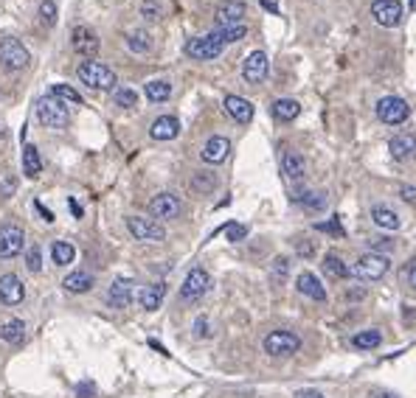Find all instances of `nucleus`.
Instances as JSON below:
<instances>
[{
  "mask_svg": "<svg viewBox=\"0 0 416 398\" xmlns=\"http://www.w3.org/2000/svg\"><path fill=\"white\" fill-rule=\"evenodd\" d=\"M408 286H411V289H416V264L411 266V272H408Z\"/></svg>",
  "mask_w": 416,
  "mask_h": 398,
  "instance_id": "6e6d98bb",
  "label": "nucleus"
},
{
  "mask_svg": "<svg viewBox=\"0 0 416 398\" xmlns=\"http://www.w3.org/2000/svg\"><path fill=\"white\" fill-rule=\"evenodd\" d=\"M295 253H298L301 258H313V256H315V244H313L310 239H301V241H295Z\"/></svg>",
  "mask_w": 416,
  "mask_h": 398,
  "instance_id": "a18cd8bd",
  "label": "nucleus"
},
{
  "mask_svg": "<svg viewBox=\"0 0 416 398\" xmlns=\"http://www.w3.org/2000/svg\"><path fill=\"white\" fill-rule=\"evenodd\" d=\"M217 188V174L214 172H197L191 177V191L194 194H211Z\"/></svg>",
  "mask_w": 416,
  "mask_h": 398,
  "instance_id": "f704fd0d",
  "label": "nucleus"
},
{
  "mask_svg": "<svg viewBox=\"0 0 416 398\" xmlns=\"http://www.w3.org/2000/svg\"><path fill=\"white\" fill-rule=\"evenodd\" d=\"M37 118H40V124L48 127V130H65V127L71 124V112H68V107L59 104L51 93L37 101Z\"/></svg>",
  "mask_w": 416,
  "mask_h": 398,
  "instance_id": "f03ea898",
  "label": "nucleus"
},
{
  "mask_svg": "<svg viewBox=\"0 0 416 398\" xmlns=\"http://www.w3.org/2000/svg\"><path fill=\"white\" fill-rule=\"evenodd\" d=\"M51 258H54V264L56 266L73 264V258H76V247H73L71 241H54V244H51Z\"/></svg>",
  "mask_w": 416,
  "mask_h": 398,
  "instance_id": "7c9ffc66",
  "label": "nucleus"
},
{
  "mask_svg": "<svg viewBox=\"0 0 416 398\" xmlns=\"http://www.w3.org/2000/svg\"><path fill=\"white\" fill-rule=\"evenodd\" d=\"M34 208H37V214H40V216H43V219L48 221V224H51V221H54V214H51V211H48L46 205H43V202H40V199H37V202H34Z\"/></svg>",
  "mask_w": 416,
  "mask_h": 398,
  "instance_id": "3c124183",
  "label": "nucleus"
},
{
  "mask_svg": "<svg viewBox=\"0 0 416 398\" xmlns=\"http://www.w3.org/2000/svg\"><path fill=\"white\" fill-rule=\"evenodd\" d=\"M127 230L136 236V241L143 244H158L166 239V230L155 219H143V216H127Z\"/></svg>",
  "mask_w": 416,
  "mask_h": 398,
  "instance_id": "6e6552de",
  "label": "nucleus"
},
{
  "mask_svg": "<svg viewBox=\"0 0 416 398\" xmlns=\"http://www.w3.org/2000/svg\"><path fill=\"white\" fill-rule=\"evenodd\" d=\"M40 20H43V26H56V0H43L40 3Z\"/></svg>",
  "mask_w": 416,
  "mask_h": 398,
  "instance_id": "58836bf2",
  "label": "nucleus"
},
{
  "mask_svg": "<svg viewBox=\"0 0 416 398\" xmlns=\"http://www.w3.org/2000/svg\"><path fill=\"white\" fill-rule=\"evenodd\" d=\"M371 17L382 26V28H394L402 20V3L400 0H374L371 3Z\"/></svg>",
  "mask_w": 416,
  "mask_h": 398,
  "instance_id": "9d476101",
  "label": "nucleus"
},
{
  "mask_svg": "<svg viewBox=\"0 0 416 398\" xmlns=\"http://www.w3.org/2000/svg\"><path fill=\"white\" fill-rule=\"evenodd\" d=\"M295 398H324V393L321 390H298Z\"/></svg>",
  "mask_w": 416,
  "mask_h": 398,
  "instance_id": "603ef678",
  "label": "nucleus"
},
{
  "mask_svg": "<svg viewBox=\"0 0 416 398\" xmlns=\"http://www.w3.org/2000/svg\"><path fill=\"white\" fill-rule=\"evenodd\" d=\"M245 11H248V6H245L242 0H225V3H220V6H217L214 20H217V26H220V28H225V26H242Z\"/></svg>",
  "mask_w": 416,
  "mask_h": 398,
  "instance_id": "dca6fc26",
  "label": "nucleus"
},
{
  "mask_svg": "<svg viewBox=\"0 0 416 398\" xmlns=\"http://www.w3.org/2000/svg\"><path fill=\"white\" fill-rule=\"evenodd\" d=\"M93 390H96V387H93L91 382H82V384H79V398H88V396H93Z\"/></svg>",
  "mask_w": 416,
  "mask_h": 398,
  "instance_id": "864d4df0",
  "label": "nucleus"
},
{
  "mask_svg": "<svg viewBox=\"0 0 416 398\" xmlns=\"http://www.w3.org/2000/svg\"><path fill=\"white\" fill-rule=\"evenodd\" d=\"M270 110H273V118H276V121H284V124H287V121H295V118L301 115V104H298L295 98H278V101H273Z\"/></svg>",
  "mask_w": 416,
  "mask_h": 398,
  "instance_id": "bb28decb",
  "label": "nucleus"
},
{
  "mask_svg": "<svg viewBox=\"0 0 416 398\" xmlns=\"http://www.w3.org/2000/svg\"><path fill=\"white\" fill-rule=\"evenodd\" d=\"M76 76H79L82 85H88V88H93V90H113L118 85L113 68H107V65H101V62H96V59L82 62V65L76 68Z\"/></svg>",
  "mask_w": 416,
  "mask_h": 398,
  "instance_id": "f257e3e1",
  "label": "nucleus"
},
{
  "mask_svg": "<svg viewBox=\"0 0 416 398\" xmlns=\"http://www.w3.org/2000/svg\"><path fill=\"white\" fill-rule=\"evenodd\" d=\"M169 95H172V85H169L166 79H152V82H146V98H149L152 104H163V101H169Z\"/></svg>",
  "mask_w": 416,
  "mask_h": 398,
  "instance_id": "2f4dec72",
  "label": "nucleus"
},
{
  "mask_svg": "<svg viewBox=\"0 0 416 398\" xmlns=\"http://www.w3.org/2000/svg\"><path fill=\"white\" fill-rule=\"evenodd\" d=\"M388 269H391L388 256H382V253H366V256L357 258V264L352 266V272L360 281H380V278L388 275Z\"/></svg>",
  "mask_w": 416,
  "mask_h": 398,
  "instance_id": "39448f33",
  "label": "nucleus"
},
{
  "mask_svg": "<svg viewBox=\"0 0 416 398\" xmlns=\"http://www.w3.org/2000/svg\"><path fill=\"white\" fill-rule=\"evenodd\" d=\"M51 95H54L59 104H65V107H68V104H71V107H82V95L71 88V85H54V88H51Z\"/></svg>",
  "mask_w": 416,
  "mask_h": 398,
  "instance_id": "473e14b6",
  "label": "nucleus"
},
{
  "mask_svg": "<svg viewBox=\"0 0 416 398\" xmlns=\"http://www.w3.org/2000/svg\"><path fill=\"white\" fill-rule=\"evenodd\" d=\"M149 135H152L155 140H175V137L181 135V121H178L175 115H161V118L152 121Z\"/></svg>",
  "mask_w": 416,
  "mask_h": 398,
  "instance_id": "412c9836",
  "label": "nucleus"
},
{
  "mask_svg": "<svg viewBox=\"0 0 416 398\" xmlns=\"http://www.w3.org/2000/svg\"><path fill=\"white\" fill-rule=\"evenodd\" d=\"M127 48L133 53H149L152 51V37L146 31H130L127 34Z\"/></svg>",
  "mask_w": 416,
  "mask_h": 398,
  "instance_id": "e433bc0d",
  "label": "nucleus"
},
{
  "mask_svg": "<svg viewBox=\"0 0 416 398\" xmlns=\"http://www.w3.org/2000/svg\"><path fill=\"white\" fill-rule=\"evenodd\" d=\"M133 281L130 278H116L113 283H110V289H107V295H104V300H107V306L110 309H130V303H133Z\"/></svg>",
  "mask_w": 416,
  "mask_h": 398,
  "instance_id": "ddd939ff",
  "label": "nucleus"
},
{
  "mask_svg": "<svg viewBox=\"0 0 416 398\" xmlns=\"http://www.w3.org/2000/svg\"><path fill=\"white\" fill-rule=\"evenodd\" d=\"M149 214L161 221H172L183 214V205H181V199L175 194H158L149 202Z\"/></svg>",
  "mask_w": 416,
  "mask_h": 398,
  "instance_id": "9b49d317",
  "label": "nucleus"
},
{
  "mask_svg": "<svg viewBox=\"0 0 416 398\" xmlns=\"http://www.w3.org/2000/svg\"><path fill=\"white\" fill-rule=\"evenodd\" d=\"M26 244V233L17 224H3L0 227V258H14L23 253Z\"/></svg>",
  "mask_w": 416,
  "mask_h": 398,
  "instance_id": "f8f14e48",
  "label": "nucleus"
},
{
  "mask_svg": "<svg viewBox=\"0 0 416 398\" xmlns=\"http://www.w3.org/2000/svg\"><path fill=\"white\" fill-rule=\"evenodd\" d=\"M203 160L206 163H211V166H217V163H223L228 155H231V140L228 137H223V135H214V137H208L206 140V146H203Z\"/></svg>",
  "mask_w": 416,
  "mask_h": 398,
  "instance_id": "a211bd4d",
  "label": "nucleus"
},
{
  "mask_svg": "<svg viewBox=\"0 0 416 398\" xmlns=\"http://www.w3.org/2000/svg\"><path fill=\"white\" fill-rule=\"evenodd\" d=\"M211 289V275L203 269V266H194L188 275H186L183 286H181V300L183 303H197L200 298H206Z\"/></svg>",
  "mask_w": 416,
  "mask_h": 398,
  "instance_id": "20e7f679",
  "label": "nucleus"
},
{
  "mask_svg": "<svg viewBox=\"0 0 416 398\" xmlns=\"http://www.w3.org/2000/svg\"><path fill=\"white\" fill-rule=\"evenodd\" d=\"M408 115H411V107H408V101L400 98V95H385V98L377 101V118H380L382 124H388V127L405 124Z\"/></svg>",
  "mask_w": 416,
  "mask_h": 398,
  "instance_id": "7ed1b4c3",
  "label": "nucleus"
},
{
  "mask_svg": "<svg viewBox=\"0 0 416 398\" xmlns=\"http://www.w3.org/2000/svg\"><path fill=\"white\" fill-rule=\"evenodd\" d=\"M26 266H29V272H34V275L43 269V253H40L37 244L29 247V253H26Z\"/></svg>",
  "mask_w": 416,
  "mask_h": 398,
  "instance_id": "79ce46f5",
  "label": "nucleus"
},
{
  "mask_svg": "<svg viewBox=\"0 0 416 398\" xmlns=\"http://www.w3.org/2000/svg\"><path fill=\"white\" fill-rule=\"evenodd\" d=\"M374 398H397V396H391V393H380V396H374Z\"/></svg>",
  "mask_w": 416,
  "mask_h": 398,
  "instance_id": "4d7b16f0",
  "label": "nucleus"
},
{
  "mask_svg": "<svg viewBox=\"0 0 416 398\" xmlns=\"http://www.w3.org/2000/svg\"><path fill=\"white\" fill-rule=\"evenodd\" d=\"M281 172L290 179H301L304 172H307V163H304V157L295 149H284V155H281Z\"/></svg>",
  "mask_w": 416,
  "mask_h": 398,
  "instance_id": "393cba45",
  "label": "nucleus"
},
{
  "mask_svg": "<svg viewBox=\"0 0 416 398\" xmlns=\"http://www.w3.org/2000/svg\"><path fill=\"white\" fill-rule=\"evenodd\" d=\"M113 101L121 110H136L138 107V93L133 88H116L113 90Z\"/></svg>",
  "mask_w": 416,
  "mask_h": 398,
  "instance_id": "c9c22d12",
  "label": "nucleus"
},
{
  "mask_svg": "<svg viewBox=\"0 0 416 398\" xmlns=\"http://www.w3.org/2000/svg\"><path fill=\"white\" fill-rule=\"evenodd\" d=\"M71 45H73V51L79 53V56H85V59H93L96 53H98V37H96V31H91L88 26H76L73 28V34H71Z\"/></svg>",
  "mask_w": 416,
  "mask_h": 398,
  "instance_id": "2eb2a0df",
  "label": "nucleus"
},
{
  "mask_svg": "<svg viewBox=\"0 0 416 398\" xmlns=\"http://www.w3.org/2000/svg\"><path fill=\"white\" fill-rule=\"evenodd\" d=\"M211 34H214L223 45H228V43H239V40H245L248 28H245V26H225V28H217V31H211Z\"/></svg>",
  "mask_w": 416,
  "mask_h": 398,
  "instance_id": "4c0bfd02",
  "label": "nucleus"
},
{
  "mask_svg": "<svg viewBox=\"0 0 416 398\" xmlns=\"http://www.w3.org/2000/svg\"><path fill=\"white\" fill-rule=\"evenodd\" d=\"M23 174H26L29 179H37L40 174H43L40 152H37V146H31V143L23 146Z\"/></svg>",
  "mask_w": 416,
  "mask_h": 398,
  "instance_id": "a878e982",
  "label": "nucleus"
},
{
  "mask_svg": "<svg viewBox=\"0 0 416 398\" xmlns=\"http://www.w3.org/2000/svg\"><path fill=\"white\" fill-rule=\"evenodd\" d=\"M400 197H402L405 202L416 205V188H414V185H402V188H400Z\"/></svg>",
  "mask_w": 416,
  "mask_h": 398,
  "instance_id": "de8ad7c7",
  "label": "nucleus"
},
{
  "mask_svg": "<svg viewBox=\"0 0 416 398\" xmlns=\"http://www.w3.org/2000/svg\"><path fill=\"white\" fill-rule=\"evenodd\" d=\"M394 247V241H388V239H374L371 241V253H377V250H391Z\"/></svg>",
  "mask_w": 416,
  "mask_h": 398,
  "instance_id": "09e8293b",
  "label": "nucleus"
},
{
  "mask_svg": "<svg viewBox=\"0 0 416 398\" xmlns=\"http://www.w3.org/2000/svg\"><path fill=\"white\" fill-rule=\"evenodd\" d=\"M194 334H197V337H211V331H208V320H206V317H200V320L194 323Z\"/></svg>",
  "mask_w": 416,
  "mask_h": 398,
  "instance_id": "49530a36",
  "label": "nucleus"
},
{
  "mask_svg": "<svg viewBox=\"0 0 416 398\" xmlns=\"http://www.w3.org/2000/svg\"><path fill=\"white\" fill-rule=\"evenodd\" d=\"M295 202H301L310 211H321L326 205V197L324 194H301V197H295Z\"/></svg>",
  "mask_w": 416,
  "mask_h": 398,
  "instance_id": "a19ab883",
  "label": "nucleus"
},
{
  "mask_svg": "<svg viewBox=\"0 0 416 398\" xmlns=\"http://www.w3.org/2000/svg\"><path fill=\"white\" fill-rule=\"evenodd\" d=\"M262 345H265V354L270 356H293L301 348V337L293 331H270Z\"/></svg>",
  "mask_w": 416,
  "mask_h": 398,
  "instance_id": "0eeeda50",
  "label": "nucleus"
},
{
  "mask_svg": "<svg viewBox=\"0 0 416 398\" xmlns=\"http://www.w3.org/2000/svg\"><path fill=\"white\" fill-rule=\"evenodd\" d=\"M23 298H26V286H23V281L17 278V275H3L0 278V303H6V306H17V303H23Z\"/></svg>",
  "mask_w": 416,
  "mask_h": 398,
  "instance_id": "f3484780",
  "label": "nucleus"
},
{
  "mask_svg": "<svg viewBox=\"0 0 416 398\" xmlns=\"http://www.w3.org/2000/svg\"><path fill=\"white\" fill-rule=\"evenodd\" d=\"M0 62L9 68V70H23L29 62H31V53L29 48L14 40V37H3L0 40Z\"/></svg>",
  "mask_w": 416,
  "mask_h": 398,
  "instance_id": "423d86ee",
  "label": "nucleus"
},
{
  "mask_svg": "<svg viewBox=\"0 0 416 398\" xmlns=\"http://www.w3.org/2000/svg\"><path fill=\"white\" fill-rule=\"evenodd\" d=\"M62 289L71 292V295H85L93 289V275L85 269H76V272H68L65 281H62Z\"/></svg>",
  "mask_w": 416,
  "mask_h": 398,
  "instance_id": "b1692460",
  "label": "nucleus"
},
{
  "mask_svg": "<svg viewBox=\"0 0 416 398\" xmlns=\"http://www.w3.org/2000/svg\"><path fill=\"white\" fill-rule=\"evenodd\" d=\"M324 269L329 278H335V281H343V278H349V264H343V258L340 256H335V253H329L324 258Z\"/></svg>",
  "mask_w": 416,
  "mask_h": 398,
  "instance_id": "72a5a7b5",
  "label": "nucleus"
},
{
  "mask_svg": "<svg viewBox=\"0 0 416 398\" xmlns=\"http://www.w3.org/2000/svg\"><path fill=\"white\" fill-rule=\"evenodd\" d=\"M295 289H298L304 298L315 300V303H324L326 300V286L318 281V275H313V272H301V275L295 278Z\"/></svg>",
  "mask_w": 416,
  "mask_h": 398,
  "instance_id": "6ab92c4d",
  "label": "nucleus"
},
{
  "mask_svg": "<svg viewBox=\"0 0 416 398\" xmlns=\"http://www.w3.org/2000/svg\"><path fill=\"white\" fill-rule=\"evenodd\" d=\"M223 230H225L228 241H233V244H236V241H242V239L248 236V227H245V224H236V221H231V224H225Z\"/></svg>",
  "mask_w": 416,
  "mask_h": 398,
  "instance_id": "37998d69",
  "label": "nucleus"
},
{
  "mask_svg": "<svg viewBox=\"0 0 416 398\" xmlns=\"http://www.w3.org/2000/svg\"><path fill=\"white\" fill-rule=\"evenodd\" d=\"M388 152L394 160H411L416 157V137L414 135H394L388 140Z\"/></svg>",
  "mask_w": 416,
  "mask_h": 398,
  "instance_id": "4be33fe9",
  "label": "nucleus"
},
{
  "mask_svg": "<svg viewBox=\"0 0 416 398\" xmlns=\"http://www.w3.org/2000/svg\"><path fill=\"white\" fill-rule=\"evenodd\" d=\"M352 345H355L357 351H374V348H380V345H382V334H380L377 328L357 331V334L352 337Z\"/></svg>",
  "mask_w": 416,
  "mask_h": 398,
  "instance_id": "c85d7f7f",
  "label": "nucleus"
},
{
  "mask_svg": "<svg viewBox=\"0 0 416 398\" xmlns=\"http://www.w3.org/2000/svg\"><path fill=\"white\" fill-rule=\"evenodd\" d=\"M223 107H225V112L236 124H250L253 121V104L248 98H242V95H225Z\"/></svg>",
  "mask_w": 416,
  "mask_h": 398,
  "instance_id": "aec40b11",
  "label": "nucleus"
},
{
  "mask_svg": "<svg viewBox=\"0 0 416 398\" xmlns=\"http://www.w3.org/2000/svg\"><path fill=\"white\" fill-rule=\"evenodd\" d=\"M23 337H26V325H23V320H9V323L0 325V340H3V342H9V345H20Z\"/></svg>",
  "mask_w": 416,
  "mask_h": 398,
  "instance_id": "c756f323",
  "label": "nucleus"
},
{
  "mask_svg": "<svg viewBox=\"0 0 416 398\" xmlns=\"http://www.w3.org/2000/svg\"><path fill=\"white\" fill-rule=\"evenodd\" d=\"M68 205H71V211H73V216L79 219V216H82V208H79V202H76V199H68Z\"/></svg>",
  "mask_w": 416,
  "mask_h": 398,
  "instance_id": "5fc2aeb1",
  "label": "nucleus"
},
{
  "mask_svg": "<svg viewBox=\"0 0 416 398\" xmlns=\"http://www.w3.org/2000/svg\"><path fill=\"white\" fill-rule=\"evenodd\" d=\"M163 298H166V283H163V281L149 283V286H143V289H141V295H138L141 309L158 311L161 309V303H163Z\"/></svg>",
  "mask_w": 416,
  "mask_h": 398,
  "instance_id": "5701e85b",
  "label": "nucleus"
},
{
  "mask_svg": "<svg viewBox=\"0 0 416 398\" xmlns=\"http://www.w3.org/2000/svg\"><path fill=\"white\" fill-rule=\"evenodd\" d=\"M371 221H374L380 230H397V227H400V216H397V211H391V208H385V205L371 208Z\"/></svg>",
  "mask_w": 416,
  "mask_h": 398,
  "instance_id": "cd10ccee",
  "label": "nucleus"
},
{
  "mask_svg": "<svg viewBox=\"0 0 416 398\" xmlns=\"http://www.w3.org/2000/svg\"><path fill=\"white\" fill-rule=\"evenodd\" d=\"M287 272H290V258L287 256H278L273 266H270V275H273V283H284V278H287Z\"/></svg>",
  "mask_w": 416,
  "mask_h": 398,
  "instance_id": "ea45409f",
  "label": "nucleus"
},
{
  "mask_svg": "<svg viewBox=\"0 0 416 398\" xmlns=\"http://www.w3.org/2000/svg\"><path fill=\"white\" fill-rule=\"evenodd\" d=\"M141 14H143L149 23H155V20L161 17V6H158L155 0H143V3H141Z\"/></svg>",
  "mask_w": 416,
  "mask_h": 398,
  "instance_id": "c03bdc74",
  "label": "nucleus"
},
{
  "mask_svg": "<svg viewBox=\"0 0 416 398\" xmlns=\"http://www.w3.org/2000/svg\"><path fill=\"white\" fill-rule=\"evenodd\" d=\"M318 230H326V233H335V236H340V221L332 219V221H326V224H318Z\"/></svg>",
  "mask_w": 416,
  "mask_h": 398,
  "instance_id": "8fccbe9b",
  "label": "nucleus"
},
{
  "mask_svg": "<svg viewBox=\"0 0 416 398\" xmlns=\"http://www.w3.org/2000/svg\"><path fill=\"white\" fill-rule=\"evenodd\" d=\"M268 70H270V62H268V53L265 51H253L245 59V65H242V76L250 85H262L268 79Z\"/></svg>",
  "mask_w": 416,
  "mask_h": 398,
  "instance_id": "4468645a",
  "label": "nucleus"
},
{
  "mask_svg": "<svg viewBox=\"0 0 416 398\" xmlns=\"http://www.w3.org/2000/svg\"><path fill=\"white\" fill-rule=\"evenodd\" d=\"M225 45L220 43L214 34H206V37H194L186 43V56L191 59H200V62H208V59H217L223 53Z\"/></svg>",
  "mask_w": 416,
  "mask_h": 398,
  "instance_id": "1a4fd4ad",
  "label": "nucleus"
}]
</instances>
